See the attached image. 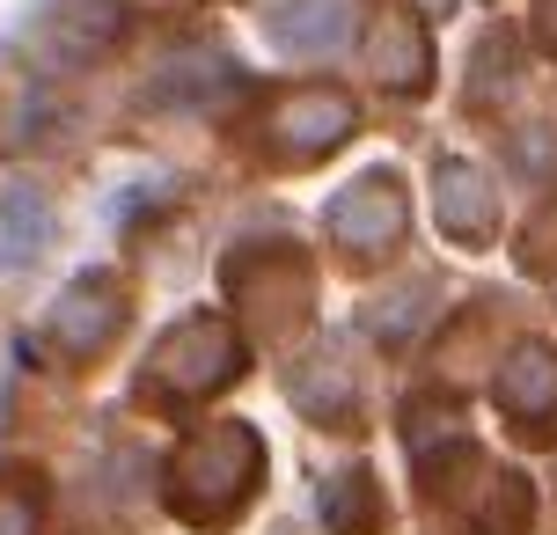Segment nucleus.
I'll return each mask as SVG.
<instances>
[{
  "instance_id": "1",
  "label": "nucleus",
  "mask_w": 557,
  "mask_h": 535,
  "mask_svg": "<svg viewBox=\"0 0 557 535\" xmlns=\"http://www.w3.org/2000/svg\"><path fill=\"white\" fill-rule=\"evenodd\" d=\"M396 227H404V198H396L389 176H367L360 191L337 206V235H345V242H360V250H382Z\"/></svg>"
},
{
  "instance_id": "2",
  "label": "nucleus",
  "mask_w": 557,
  "mask_h": 535,
  "mask_svg": "<svg viewBox=\"0 0 557 535\" xmlns=\"http://www.w3.org/2000/svg\"><path fill=\"white\" fill-rule=\"evenodd\" d=\"M506 411L529 425H557V360L543 345H521V360L506 366Z\"/></svg>"
},
{
  "instance_id": "3",
  "label": "nucleus",
  "mask_w": 557,
  "mask_h": 535,
  "mask_svg": "<svg viewBox=\"0 0 557 535\" xmlns=\"http://www.w3.org/2000/svg\"><path fill=\"white\" fill-rule=\"evenodd\" d=\"M278 29H286L294 45H331V37H345V0H294V8L278 15Z\"/></svg>"
}]
</instances>
